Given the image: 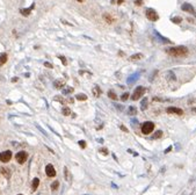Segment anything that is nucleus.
Segmentation results:
<instances>
[{
	"instance_id": "nucleus-36",
	"label": "nucleus",
	"mask_w": 196,
	"mask_h": 195,
	"mask_svg": "<svg viewBox=\"0 0 196 195\" xmlns=\"http://www.w3.org/2000/svg\"><path fill=\"white\" fill-rule=\"evenodd\" d=\"M135 4L137 5V6H142L143 1H142V0H135Z\"/></svg>"
},
{
	"instance_id": "nucleus-10",
	"label": "nucleus",
	"mask_w": 196,
	"mask_h": 195,
	"mask_svg": "<svg viewBox=\"0 0 196 195\" xmlns=\"http://www.w3.org/2000/svg\"><path fill=\"white\" fill-rule=\"evenodd\" d=\"M34 8H35V4L33 2V4H31V6L29 7V8H24V9L22 8V9H20V13H21L22 15H24V16H28L29 14H30V12L33 11Z\"/></svg>"
},
{
	"instance_id": "nucleus-14",
	"label": "nucleus",
	"mask_w": 196,
	"mask_h": 195,
	"mask_svg": "<svg viewBox=\"0 0 196 195\" xmlns=\"http://www.w3.org/2000/svg\"><path fill=\"white\" fill-rule=\"evenodd\" d=\"M147 105H148V100L146 99V98H144L142 103H140V108H142V110H145V109L147 108Z\"/></svg>"
},
{
	"instance_id": "nucleus-3",
	"label": "nucleus",
	"mask_w": 196,
	"mask_h": 195,
	"mask_svg": "<svg viewBox=\"0 0 196 195\" xmlns=\"http://www.w3.org/2000/svg\"><path fill=\"white\" fill-rule=\"evenodd\" d=\"M153 129H154V123H153V122H150V121L143 123V126H142V132L144 135L151 134V132L153 131Z\"/></svg>"
},
{
	"instance_id": "nucleus-42",
	"label": "nucleus",
	"mask_w": 196,
	"mask_h": 195,
	"mask_svg": "<svg viewBox=\"0 0 196 195\" xmlns=\"http://www.w3.org/2000/svg\"><path fill=\"white\" fill-rule=\"evenodd\" d=\"M77 1H79V2H83V1H84V0H77Z\"/></svg>"
},
{
	"instance_id": "nucleus-17",
	"label": "nucleus",
	"mask_w": 196,
	"mask_h": 195,
	"mask_svg": "<svg viewBox=\"0 0 196 195\" xmlns=\"http://www.w3.org/2000/svg\"><path fill=\"white\" fill-rule=\"evenodd\" d=\"M160 137H163V131H161V130H158V131H156L154 134H153L152 138L153 139H158V138H160Z\"/></svg>"
},
{
	"instance_id": "nucleus-32",
	"label": "nucleus",
	"mask_w": 196,
	"mask_h": 195,
	"mask_svg": "<svg viewBox=\"0 0 196 195\" xmlns=\"http://www.w3.org/2000/svg\"><path fill=\"white\" fill-rule=\"evenodd\" d=\"M58 58L60 59L62 62H63V64H64V65H66V64H67V63H66V59H65V57H64V56H58Z\"/></svg>"
},
{
	"instance_id": "nucleus-27",
	"label": "nucleus",
	"mask_w": 196,
	"mask_h": 195,
	"mask_svg": "<svg viewBox=\"0 0 196 195\" xmlns=\"http://www.w3.org/2000/svg\"><path fill=\"white\" fill-rule=\"evenodd\" d=\"M58 186H59V182H58V181H55L53 184L51 185V189H53V191H55V189L58 188Z\"/></svg>"
},
{
	"instance_id": "nucleus-11",
	"label": "nucleus",
	"mask_w": 196,
	"mask_h": 195,
	"mask_svg": "<svg viewBox=\"0 0 196 195\" xmlns=\"http://www.w3.org/2000/svg\"><path fill=\"white\" fill-rule=\"evenodd\" d=\"M53 85H55L56 88H62V87L65 85V81H64L63 79H57V80L53 82Z\"/></svg>"
},
{
	"instance_id": "nucleus-15",
	"label": "nucleus",
	"mask_w": 196,
	"mask_h": 195,
	"mask_svg": "<svg viewBox=\"0 0 196 195\" xmlns=\"http://www.w3.org/2000/svg\"><path fill=\"white\" fill-rule=\"evenodd\" d=\"M7 62V54H2L0 56V66H2Z\"/></svg>"
},
{
	"instance_id": "nucleus-22",
	"label": "nucleus",
	"mask_w": 196,
	"mask_h": 195,
	"mask_svg": "<svg viewBox=\"0 0 196 195\" xmlns=\"http://www.w3.org/2000/svg\"><path fill=\"white\" fill-rule=\"evenodd\" d=\"M62 114L65 115V116H67V115H71V109L67 108V107H65V108L62 109Z\"/></svg>"
},
{
	"instance_id": "nucleus-37",
	"label": "nucleus",
	"mask_w": 196,
	"mask_h": 195,
	"mask_svg": "<svg viewBox=\"0 0 196 195\" xmlns=\"http://www.w3.org/2000/svg\"><path fill=\"white\" fill-rule=\"evenodd\" d=\"M100 152H102V153H105V154H108V151L106 149H101L100 150Z\"/></svg>"
},
{
	"instance_id": "nucleus-25",
	"label": "nucleus",
	"mask_w": 196,
	"mask_h": 195,
	"mask_svg": "<svg viewBox=\"0 0 196 195\" xmlns=\"http://www.w3.org/2000/svg\"><path fill=\"white\" fill-rule=\"evenodd\" d=\"M73 92V87H66L65 89L63 91V94H70Z\"/></svg>"
},
{
	"instance_id": "nucleus-24",
	"label": "nucleus",
	"mask_w": 196,
	"mask_h": 195,
	"mask_svg": "<svg viewBox=\"0 0 196 195\" xmlns=\"http://www.w3.org/2000/svg\"><path fill=\"white\" fill-rule=\"evenodd\" d=\"M93 94H94L95 96H99V95L101 94V91H100V88H99L98 86L94 87V89H93Z\"/></svg>"
},
{
	"instance_id": "nucleus-19",
	"label": "nucleus",
	"mask_w": 196,
	"mask_h": 195,
	"mask_svg": "<svg viewBox=\"0 0 196 195\" xmlns=\"http://www.w3.org/2000/svg\"><path fill=\"white\" fill-rule=\"evenodd\" d=\"M38 185H39V179L38 178H35V179L33 180V189H34V191H36V189H37Z\"/></svg>"
},
{
	"instance_id": "nucleus-7",
	"label": "nucleus",
	"mask_w": 196,
	"mask_h": 195,
	"mask_svg": "<svg viewBox=\"0 0 196 195\" xmlns=\"http://www.w3.org/2000/svg\"><path fill=\"white\" fill-rule=\"evenodd\" d=\"M181 9L182 11H185V12H187V13H190V14H193V15H196V12H195V9H194V7L192 6L190 4H183L182 6H181Z\"/></svg>"
},
{
	"instance_id": "nucleus-5",
	"label": "nucleus",
	"mask_w": 196,
	"mask_h": 195,
	"mask_svg": "<svg viewBox=\"0 0 196 195\" xmlns=\"http://www.w3.org/2000/svg\"><path fill=\"white\" fill-rule=\"evenodd\" d=\"M27 158H28V153L24 151H20L15 154V159L18 160L19 164H23V162L27 160Z\"/></svg>"
},
{
	"instance_id": "nucleus-41",
	"label": "nucleus",
	"mask_w": 196,
	"mask_h": 195,
	"mask_svg": "<svg viewBox=\"0 0 196 195\" xmlns=\"http://www.w3.org/2000/svg\"><path fill=\"white\" fill-rule=\"evenodd\" d=\"M123 1H124V0H117V4H122Z\"/></svg>"
},
{
	"instance_id": "nucleus-6",
	"label": "nucleus",
	"mask_w": 196,
	"mask_h": 195,
	"mask_svg": "<svg viewBox=\"0 0 196 195\" xmlns=\"http://www.w3.org/2000/svg\"><path fill=\"white\" fill-rule=\"evenodd\" d=\"M12 158V152L11 151H4L0 153V161L2 162H7L9 161Z\"/></svg>"
},
{
	"instance_id": "nucleus-38",
	"label": "nucleus",
	"mask_w": 196,
	"mask_h": 195,
	"mask_svg": "<svg viewBox=\"0 0 196 195\" xmlns=\"http://www.w3.org/2000/svg\"><path fill=\"white\" fill-rule=\"evenodd\" d=\"M121 129H122V130H123V131H126V132H128V129H126V128H125V127H124V126H121Z\"/></svg>"
},
{
	"instance_id": "nucleus-23",
	"label": "nucleus",
	"mask_w": 196,
	"mask_h": 195,
	"mask_svg": "<svg viewBox=\"0 0 196 195\" xmlns=\"http://www.w3.org/2000/svg\"><path fill=\"white\" fill-rule=\"evenodd\" d=\"M172 22L173 23H180L181 21H182V17H180V16H175V17H172Z\"/></svg>"
},
{
	"instance_id": "nucleus-2",
	"label": "nucleus",
	"mask_w": 196,
	"mask_h": 195,
	"mask_svg": "<svg viewBox=\"0 0 196 195\" xmlns=\"http://www.w3.org/2000/svg\"><path fill=\"white\" fill-rule=\"evenodd\" d=\"M145 92H146L145 87H143V86H138V87H136V89L133 91L132 95H131V100L136 101V100L140 99V98H142V96L144 95V94H145Z\"/></svg>"
},
{
	"instance_id": "nucleus-13",
	"label": "nucleus",
	"mask_w": 196,
	"mask_h": 195,
	"mask_svg": "<svg viewBox=\"0 0 196 195\" xmlns=\"http://www.w3.org/2000/svg\"><path fill=\"white\" fill-rule=\"evenodd\" d=\"M138 78H139V73H135V74H132V76H130L128 78V82H129V84H131L132 81L137 80Z\"/></svg>"
},
{
	"instance_id": "nucleus-26",
	"label": "nucleus",
	"mask_w": 196,
	"mask_h": 195,
	"mask_svg": "<svg viewBox=\"0 0 196 195\" xmlns=\"http://www.w3.org/2000/svg\"><path fill=\"white\" fill-rule=\"evenodd\" d=\"M53 100H55V101H58V102H62V103H64V102H65V101H64V99H63V98H62L60 95H56V96H55V98H53Z\"/></svg>"
},
{
	"instance_id": "nucleus-35",
	"label": "nucleus",
	"mask_w": 196,
	"mask_h": 195,
	"mask_svg": "<svg viewBox=\"0 0 196 195\" xmlns=\"http://www.w3.org/2000/svg\"><path fill=\"white\" fill-rule=\"evenodd\" d=\"M44 66L49 67V69H52V64H50L49 62H45V63H44Z\"/></svg>"
},
{
	"instance_id": "nucleus-21",
	"label": "nucleus",
	"mask_w": 196,
	"mask_h": 195,
	"mask_svg": "<svg viewBox=\"0 0 196 195\" xmlns=\"http://www.w3.org/2000/svg\"><path fill=\"white\" fill-rule=\"evenodd\" d=\"M108 96L110 98V99H113V100H117V94H115V92L114 91H109L108 92Z\"/></svg>"
},
{
	"instance_id": "nucleus-40",
	"label": "nucleus",
	"mask_w": 196,
	"mask_h": 195,
	"mask_svg": "<svg viewBox=\"0 0 196 195\" xmlns=\"http://www.w3.org/2000/svg\"><path fill=\"white\" fill-rule=\"evenodd\" d=\"M12 81H13V82H15V81H18V78H13V79H12Z\"/></svg>"
},
{
	"instance_id": "nucleus-34",
	"label": "nucleus",
	"mask_w": 196,
	"mask_h": 195,
	"mask_svg": "<svg viewBox=\"0 0 196 195\" xmlns=\"http://www.w3.org/2000/svg\"><path fill=\"white\" fill-rule=\"evenodd\" d=\"M64 172H65V179L69 180V172H67V168H66V167H64Z\"/></svg>"
},
{
	"instance_id": "nucleus-16",
	"label": "nucleus",
	"mask_w": 196,
	"mask_h": 195,
	"mask_svg": "<svg viewBox=\"0 0 196 195\" xmlns=\"http://www.w3.org/2000/svg\"><path fill=\"white\" fill-rule=\"evenodd\" d=\"M154 34L157 35V37L160 40L161 42H165V43H171V41H170V40H167V38H165V37L160 36V34H159V32H158V31H154Z\"/></svg>"
},
{
	"instance_id": "nucleus-31",
	"label": "nucleus",
	"mask_w": 196,
	"mask_h": 195,
	"mask_svg": "<svg viewBox=\"0 0 196 195\" xmlns=\"http://www.w3.org/2000/svg\"><path fill=\"white\" fill-rule=\"evenodd\" d=\"M79 145L81 146V149H85L86 147V142L85 141H79Z\"/></svg>"
},
{
	"instance_id": "nucleus-18",
	"label": "nucleus",
	"mask_w": 196,
	"mask_h": 195,
	"mask_svg": "<svg viewBox=\"0 0 196 195\" xmlns=\"http://www.w3.org/2000/svg\"><path fill=\"white\" fill-rule=\"evenodd\" d=\"M143 58V55L142 54H136V55H132L130 57L131 61H138V59H142Z\"/></svg>"
},
{
	"instance_id": "nucleus-44",
	"label": "nucleus",
	"mask_w": 196,
	"mask_h": 195,
	"mask_svg": "<svg viewBox=\"0 0 196 195\" xmlns=\"http://www.w3.org/2000/svg\"><path fill=\"white\" fill-rule=\"evenodd\" d=\"M195 112H196V109H195Z\"/></svg>"
},
{
	"instance_id": "nucleus-43",
	"label": "nucleus",
	"mask_w": 196,
	"mask_h": 195,
	"mask_svg": "<svg viewBox=\"0 0 196 195\" xmlns=\"http://www.w3.org/2000/svg\"><path fill=\"white\" fill-rule=\"evenodd\" d=\"M18 195H22V194H18Z\"/></svg>"
},
{
	"instance_id": "nucleus-9",
	"label": "nucleus",
	"mask_w": 196,
	"mask_h": 195,
	"mask_svg": "<svg viewBox=\"0 0 196 195\" xmlns=\"http://www.w3.org/2000/svg\"><path fill=\"white\" fill-rule=\"evenodd\" d=\"M166 110H167V113H170V114H177V115H182L183 114L182 109L178 108V107H168Z\"/></svg>"
},
{
	"instance_id": "nucleus-8",
	"label": "nucleus",
	"mask_w": 196,
	"mask_h": 195,
	"mask_svg": "<svg viewBox=\"0 0 196 195\" xmlns=\"http://www.w3.org/2000/svg\"><path fill=\"white\" fill-rule=\"evenodd\" d=\"M45 173L48 177H55L56 176V170H55V167L52 165L49 164V165H46V167H45Z\"/></svg>"
},
{
	"instance_id": "nucleus-20",
	"label": "nucleus",
	"mask_w": 196,
	"mask_h": 195,
	"mask_svg": "<svg viewBox=\"0 0 196 195\" xmlns=\"http://www.w3.org/2000/svg\"><path fill=\"white\" fill-rule=\"evenodd\" d=\"M76 99H77V100H80V101H85V100H87V95H85V94L80 93V94H78V95L76 96Z\"/></svg>"
},
{
	"instance_id": "nucleus-28",
	"label": "nucleus",
	"mask_w": 196,
	"mask_h": 195,
	"mask_svg": "<svg viewBox=\"0 0 196 195\" xmlns=\"http://www.w3.org/2000/svg\"><path fill=\"white\" fill-rule=\"evenodd\" d=\"M1 172H2V174H4L5 177H7V178H9V172H8V170L1 168Z\"/></svg>"
},
{
	"instance_id": "nucleus-1",
	"label": "nucleus",
	"mask_w": 196,
	"mask_h": 195,
	"mask_svg": "<svg viewBox=\"0 0 196 195\" xmlns=\"http://www.w3.org/2000/svg\"><path fill=\"white\" fill-rule=\"evenodd\" d=\"M170 56L173 57H185L188 55V48L183 46H179V47H173V48H168L166 50Z\"/></svg>"
},
{
	"instance_id": "nucleus-30",
	"label": "nucleus",
	"mask_w": 196,
	"mask_h": 195,
	"mask_svg": "<svg viewBox=\"0 0 196 195\" xmlns=\"http://www.w3.org/2000/svg\"><path fill=\"white\" fill-rule=\"evenodd\" d=\"M105 19H106V21L109 22V23H111L113 22V19L110 17V15H107V14H105Z\"/></svg>"
},
{
	"instance_id": "nucleus-39",
	"label": "nucleus",
	"mask_w": 196,
	"mask_h": 195,
	"mask_svg": "<svg viewBox=\"0 0 196 195\" xmlns=\"http://www.w3.org/2000/svg\"><path fill=\"white\" fill-rule=\"evenodd\" d=\"M171 150H172V146H170V147H168V149H167V150H166V151H165V153H167V152H170Z\"/></svg>"
},
{
	"instance_id": "nucleus-33",
	"label": "nucleus",
	"mask_w": 196,
	"mask_h": 195,
	"mask_svg": "<svg viewBox=\"0 0 196 195\" xmlns=\"http://www.w3.org/2000/svg\"><path fill=\"white\" fill-rule=\"evenodd\" d=\"M131 124H132V127L137 126V124H138V121H137L136 119H132V120H131Z\"/></svg>"
},
{
	"instance_id": "nucleus-29",
	"label": "nucleus",
	"mask_w": 196,
	"mask_h": 195,
	"mask_svg": "<svg viewBox=\"0 0 196 195\" xmlns=\"http://www.w3.org/2000/svg\"><path fill=\"white\" fill-rule=\"evenodd\" d=\"M128 98H129V93H128V92H126V93L122 94V96H121V99H122V101H125V100H128Z\"/></svg>"
},
{
	"instance_id": "nucleus-4",
	"label": "nucleus",
	"mask_w": 196,
	"mask_h": 195,
	"mask_svg": "<svg viewBox=\"0 0 196 195\" xmlns=\"http://www.w3.org/2000/svg\"><path fill=\"white\" fill-rule=\"evenodd\" d=\"M146 17H147L150 21H157V20L159 19V15H158V13L154 11V9L147 8L146 9Z\"/></svg>"
},
{
	"instance_id": "nucleus-12",
	"label": "nucleus",
	"mask_w": 196,
	"mask_h": 195,
	"mask_svg": "<svg viewBox=\"0 0 196 195\" xmlns=\"http://www.w3.org/2000/svg\"><path fill=\"white\" fill-rule=\"evenodd\" d=\"M126 113H128V115H130V116H133V115L137 114V109H136L133 106H130V107H129V109H128V112H126Z\"/></svg>"
}]
</instances>
